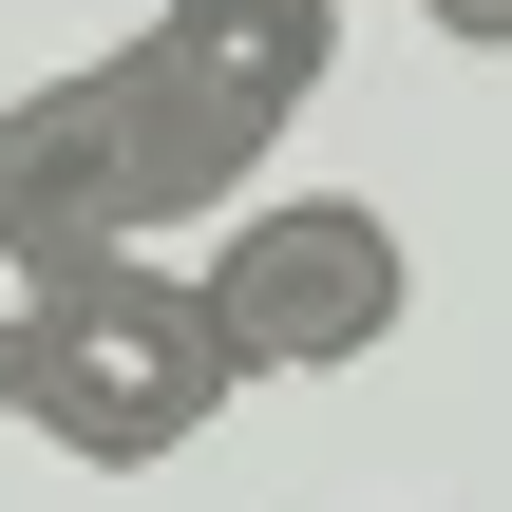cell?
<instances>
[{
  "instance_id": "obj_1",
  "label": "cell",
  "mask_w": 512,
  "mask_h": 512,
  "mask_svg": "<svg viewBox=\"0 0 512 512\" xmlns=\"http://www.w3.org/2000/svg\"><path fill=\"white\" fill-rule=\"evenodd\" d=\"M247 171H266V133L209 114L152 38H114V57L0 95V190H19L38 228H76V247H171V228L247 209Z\"/></svg>"
},
{
  "instance_id": "obj_2",
  "label": "cell",
  "mask_w": 512,
  "mask_h": 512,
  "mask_svg": "<svg viewBox=\"0 0 512 512\" xmlns=\"http://www.w3.org/2000/svg\"><path fill=\"white\" fill-rule=\"evenodd\" d=\"M228 399H247V361H228L209 285L152 266V247H114V266L57 304V342H38V380H19V437H57L76 475H152V456H190Z\"/></svg>"
},
{
  "instance_id": "obj_3",
  "label": "cell",
  "mask_w": 512,
  "mask_h": 512,
  "mask_svg": "<svg viewBox=\"0 0 512 512\" xmlns=\"http://www.w3.org/2000/svg\"><path fill=\"white\" fill-rule=\"evenodd\" d=\"M190 285H209V323H228L247 380H342V361H380L399 304H418L399 209H361V190H247Z\"/></svg>"
},
{
  "instance_id": "obj_4",
  "label": "cell",
  "mask_w": 512,
  "mask_h": 512,
  "mask_svg": "<svg viewBox=\"0 0 512 512\" xmlns=\"http://www.w3.org/2000/svg\"><path fill=\"white\" fill-rule=\"evenodd\" d=\"M133 38H152L209 114H247V133H285V114L342 76V0H152Z\"/></svg>"
},
{
  "instance_id": "obj_5",
  "label": "cell",
  "mask_w": 512,
  "mask_h": 512,
  "mask_svg": "<svg viewBox=\"0 0 512 512\" xmlns=\"http://www.w3.org/2000/svg\"><path fill=\"white\" fill-rule=\"evenodd\" d=\"M114 247H76V228H38L19 190H0V418H19V380H38V342H57V304L95 285Z\"/></svg>"
},
{
  "instance_id": "obj_6",
  "label": "cell",
  "mask_w": 512,
  "mask_h": 512,
  "mask_svg": "<svg viewBox=\"0 0 512 512\" xmlns=\"http://www.w3.org/2000/svg\"><path fill=\"white\" fill-rule=\"evenodd\" d=\"M437 38H475V57H512V0H418Z\"/></svg>"
}]
</instances>
